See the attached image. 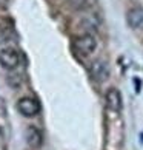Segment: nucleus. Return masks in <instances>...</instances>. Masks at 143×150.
Wrapping results in <instances>:
<instances>
[{
  "mask_svg": "<svg viewBox=\"0 0 143 150\" xmlns=\"http://www.w3.org/2000/svg\"><path fill=\"white\" fill-rule=\"evenodd\" d=\"M126 22L131 28H139L143 25V8L134 6L126 13Z\"/></svg>",
  "mask_w": 143,
  "mask_h": 150,
  "instance_id": "423d86ee",
  "label": "nucleus"
},
{
  "mask_svg": "<svg viewBox=\"0 0 143 150\" xmlns=\"http://www.w3.org/2000/svg\"><path fill=\"white\" fill-rule=\"evenodd\" d=\"M26 142H28L32 149L40 147L42 142H43L42 132L38 130V129H36V127H32V125L28 127V130H26Z\"/></svg>",
  "mask_w": 143,
  "mask_h": 150,
  "instance_id": "0eeeda50",
  "label": "nucleus"
},
{
  "mask_svg": "<svg viewBox=\"0 0 143 150\" xmlns=\"http://www.w3.org/2000/svg\"><path fill=\"white\" fill-rule=\"evenodd\" d=\"M17 110L26 118H32V116L38 115L40 112V105L34 98H22L17 102Z\"/></svg>",
  "mask_w": 143,
  "mask_h": 150,
  "instance_id": "f03ea898",
  "label": "nucleus"
},
{
  "mask_svg": "<svg viewBox=\"0 0 143 150\" xmlns=\"http://www.w3.org/2000/svg\"><path fill=\"white\" fill-rule=\"evenodd\" d=\"M97 40L92 34H83L74 39V50L82 56H88L96 50Z\"/></svg>",
  "mask_w": 143,
  "mask_h": 150,
  "instance_id": "f257e3e1",
  "label": "nucleus"
},
{
  "mask_svg": "<svg viewBox=\"0 0 143 150\" xmlns=\"http://www.w3.org/2000/svg\"><path fill=\"white\" fill-rule=\"evenodd\" d=\"M19 51L14 48H5L0 51V65L3 67L5 70H14L15 67L19 65Z\"/></svg>",
  "mask_w": 143,
  "mask_h": 150,
  "instance_id": "7ed1b4c3",
  "label": "nucleus"
},
{
  "mask_svg": "<svg viewBox=\"0 0 143 150\" xmlns=\"http://www.w3.org/2000/svg\"><path fill=\"white\" fill-rule=\"evenodd\" d=\"M89 71H91L92 79H96V81H98V82L106 81V79H108V74H109V70H108L106 64L102 62V60H96V62H92Z\"/></svg>",
  "mask_w": 143,
  "mask_h": 150,
  "instance_id": "39448f33",
  "label": "nucleus"
},
{
  "mask_svg": "<svg viewBox=\"0 0 143 150\" xmlns=\"http://www.w3.org/2000/svg\"><path fill=\"white\" fill-rule=\"evenodd\" d=\"M106 107L108 110H111L114 113H119L122 110V94L117 88H109L106 91Z\"/></svg>",
  "mask_w": 143,
  "mask_h": 150,
  "instance_id": "20e7f679",
  "label": "nucleus"
}]
</instances>
